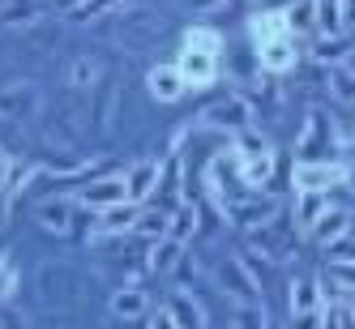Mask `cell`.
I'll list each match as a JSON object with an SVG mask.
<instances>
[{"instance_id":"ba28073f","label":"cell","mask_w":355,"mask_h":329,"mask_svg":"<svg viewBox=\"0 0 355 329\" xmlns=\"http://www.w3.org/2000/svg\"><path fill=\"white\" fill-rule=\"evenodd\" d=\"M120 201H129L124 197V175H98V180H90L82 193H78V206L86 210H107V206H120Z\"/></svg>"},{"instance_id":"d590c367","label":"cell","mask_w":355,"mask_h":329,"mask_svg":"<svg viewBox=\"0 0 355 329\" xmlns=\"http://www.w3.org/2000/svg\"><path fill=\"white\" fill-rule=\"evenodd\" d=\"M321 321V308H309V312H291V329H317Z\"/></svg>"},{"instance_id":"f1b7e54d","label":"cell","mask_w":355,"mask_h":329,"mask_svg":"<svg viewBox=\"0 0 355 329\" xmlns=\"http://www.w3.org/2000/svg\"><path fill=\"white\" fill-rule=\"evenodd\" d=\"M317 329H351V299H338V303H321V321Z\"/></svg>"},{"instance_id":"60d3db41","label":"cell","mask_w":355,"mask_h":329,"mask_svg":"<svg viewBox=\"0 0 355 329\" xmlns=\"http://www.w3.org/2000/svg\"><path fill=\"white\" fill-rule=\"evenodd\" d=\"M0 261H5V244H0Z\"/></svg>"},{"instance_id":"4dcf8cb0","label":"cell","mask_w":355,"mask_h":329,"mask_svg":"<svg viewBox=\"0 0 355 329\" xmlns=\"http://www.w3.org/2000/svg\"><path fill=\"white\" fill-rule=\"evenodd\" d=\"M120 5H124V0H78L69 13H73V21H94V17H103V13H112Z\"/></svg>"},{"instance_id":"1f68e13d","label":"cell","mask_w":355,"mask_h":329,"mask_svg":"<svg viewBox=\"0 0 355 329\" xmlns=\"http://www.w3.org/2000/svg\"><path fill=\"white\" fill-rule=\"evenodd\" d=\"M270 35H287L283 9H270V13H261V17H252V43H257V39H270Z\"/></svg>"},{"instance_id":"e0dca14e","label":"cell","mask_w":355,"mask_h":329,"mask_svg":"<svg viewBox=\"0 0 355 329\" xmlns=\"http://www.w3.org/2000/svg\"><path fill=\"white\" fill-rule=\"evenodd\" d=\"M325 141H329V120L313 107L309 120H304V129H300V137H295V154H300V159H309V154H313V145H325Z\"/></svg>"},{"instance_id":"484cf974","label":"cell","mask_w":355,"mask_h":329,"mask_svg":"<svg viewBox=\"0 0 355 329\" xmlns=\"http://www.w3.org/2000/svg\"><path fill=\"white\" fill-rule=\"evenodd\" d=\"M193 231H197V206H193V201H189V206L180 201V206L167 214V235H171V240H184V235H193Z\"/></svg>"},{"instance_id":"ab89813d","label":"cell","mask_w":355,"mask_h":329,"mask_svg":"<svg viewBox=\"0 0 355 329\" xmlns=\"http://www.w3.org/2000/svg\"><path fill=\"white\" fill-rule=\"evenodd\" d=\"M9 163H13V159H9V150H5V145H0V171H5Z\"/></svg>"},{"instance_id":"74e56055","label":"cell","mask_w":355,"mask_h":329,"mask_svg":"<svg viewBox=\"0 0 355 329\" xmlns=\"http://www.w3.org/2000/svg\"><path fill=\"white\" fill-rule=\"evenodd\" d=\"M150 329H175L171 312H167V308H155V317H150Z\"/></svg>"},{"instance_id":"3957f363","label":"cell","mask_w":355,"mask_h":329,"mask_svg":"<svg viewBox=\"0 0 355 329\" xmlns=\"http://www.w3.org/2000/svg\"><path fill=\"white\" fill-rule=\"evenodd\" d=\"M218 287L232 295L236 303H252V299H261V278L248 269L244 257H227L218 265Z\"/></svg>"},{"instance_id":"9a60e30c","label":"cell","mask_w":355,"mask_h":329,"mask_svg":"<svg viewBox=\"0 0 355 329\" xmlns=\"http://www.w3.org/2000/svg\"><path fill=\"white\" fill-rule=\"evenodd\" d=\"M313 60L317 64H351V35H313Z\"/></svg>"},{"instance_id":"b9f144b4","label":"cell","mask_w":355,"mask_h":329,"mask_svg":"<svg viewBox=\"0 0 355 329\" xmlns=\"http://www.w3.org/2000/svg\"><path fill=\"white\" fill-rule=\"evenodd\" d=\"M73 5H78V0H73Z\"/></svg>"},{"instance_id":"83f0119b","label":"cell","mask_w":355,"mask_h":329,"mask_svg":"<svg viewBox=\"0 0 355 329\" xmlns=\"http://www.w3.org/2000/svg\"><path fill=\"white\" fill-rule=\"evenodd\" d=\"M133 231H141L146 240H159V235H167V210H146V206H137Z\"/></svg>"},{"instance_id":"5bb4252c","label":"cell","mask_w":355,"mask_h":329,"mask_svg":"<svg viewBox=\"0 0 355 329\" xmlns=\"http://www.w3.org/2000/svg\"><path fill=\"white\" fill-rule=\"evenodd\" d=\"M180 257H184V240L159 235V240H150V257H146V265H150V274H155V278H163V274L175 269V261H180Z\"/></svg>"},{"instance_id":"ac0fdd59","label":"cell","mask_w":355,"mask_h":329,"mask_svg":"<svg viewBox=\"0 0 355 329\" xmlns=\"http://www.w3.org/2000/svg\"><path fill=\"white\" fill-rule=\"evenodd\" d=\"M39 226H47L52 235H69V226H73V206L64 197H47L43 206H39Z\"/></svg>"},{"instance_id":"d6986e66","label":"cell","mask_w":355,"mask_h":329,"mask_svg":"<svg viewBox=\"0 0 355 329\" xmlns=\"http://www.w3.org/2000/svg\"><path fill=\"white\" fill-rule=\"evenodd\" d=\"M146 308H150V299H146V291H141L137 283H124V287L112 295V317L133 321V317H141Z\"/></svg>"},{"instance_id":"277c9868","label":"cell","mask_w":355,"mask_h":329,"mask_svg":"<svg viewBox=\"0 0 355 329\" xmlns=\"http://www.w3.org/2000/svg\"><path fill=\"white\" fill-rule=\"evenodd\" d=\"M201 124H210V129H227V133H240L252 124V103H244L240 94H227L218 103H210L201 112Z\"/></svg>"},{"instance_id":"836d02e7","label":"cell","mask_w":355,"mask_h":329,"mask_svg":"<svg viewBox=\"0 0 355 329\" xmlns=\"http://www.w3.org/2000/svg\"><path fill=\"white\" fill-rule=\"evenodd\" d=\"M325 261L334 269H351V235H338L325 244Z\"/></svg>"},{"instance_id":"7402d4cb","label":"cell","mask_w":355,"mask_h":329,"mask_svg":"<svg viewBox=\"0 0 355 329\" xmlns=\"http://www.w3.org/2000/svg\"><path fill=\"white\" fill-rule=\"evenodd\" d=\"M325 86H329V94H334V103H343V107L355 103V73H351V64H329Z\"/></svg>"},{"instance_id":"2e32d148","label":"cell","mask_w":355,"mask_h":329,"mask_svg":"<svg viewBox=\"0 0 355 329\" xmlns=\"http://www.w3.org/2000/svg\"><path fill=\"white\" fill-rule=\"evenodd\" d=\"M167 312H171L175 329H206V312L197 308V299H193L189 291H175V295L167 299Z\"/></svg>"},{"instance_id":"8fae6325","label":"cell","mask_w":355,"mask_h":329,"mask_svg":"<svg viewBox=\"0 0 355 329\" xmlns=\"http://www.w3.org/2000/svg\"><path fill=\"white\" fill-rule=\"evenodd\" d=\"M309 235L325 248L329 240H338V235H351V210L347 206H325L313 222H309Z\"/></svg>"},{"instance_id":"ffe728a7","label":"cell","mask_w":355,"mask_h":329,"mask_svg":"<svg viewBox=\"0 0 355 329\" xmlns=\"http://www.w3.org/2000/svg\"><path fill=\"white\" fill-rule=\"evenodd\" d=\"M287 303H291V312H309V308H321V287H317V278H291V287H287Z\"/></svg>"},{"instance_id":"8d00e7d4","label":"cell","mask_w":355,"mask_h":329,"mask_svg":"<svg viewBox=\"0 0 355 329\" xmlns=\"http://www.w3.org/2000/svg\"><path fill=\"white\" fill-rule=\"evenodd\" d=\"M90 82H94V64L78 60V64H73V86H90Z\"/></svg>"},{"instance_id":"7bdbcfd3","label":"cell","mask_w":355,"mask_h":329,"mask_svg":"<svg viewBox=\"0 0 355 329\" xmlns=\"http://www.w3.org/2000/svg\"><path fill=\"white\" fill-rule=\"evenodd\" d=\"M0 329H5V325H0Z\"/></svg>"},{"instance_id":"603a6c76","label":"cell","mask_w":355,"mask_h":329,"mask_svg":"<svg viewBox=\"0 0 355 329\" xmlns=\"http://www.w3.org/2000/svg\"><path fill=\"white\" fill-rule=\"evenodd\" d=\"M39 21V5L35 0H9V5H0V26H17L26 30Z\"/></svg>"},{"instance_id":"d6a6232c","label":"cell","mask_w":355,"mask_h":329,"mask_svg":"<svg viewBox=\"0 0 355 329\" xmlns=\"http://www.w3.org/2000/svg\"><path fill=\"white\" fill-rule=\"evenodd\" d=\"M184 47H197V52L218 56V52H223V35H218V30H206V26H193L189 39H184Z\"/></svg>"},{"instance_id":"7a4b0ae2","label":"cell","mask_w":355,"mask_h":329,"mask_svg":"<svg viewBox=\"0 0 355 329\" xmlns=\"http://www.w3.org/2000/svg\"><path fill=\"white\" fill-rule=\"evenodd\" d=\"M218 214H227L236 226L252 231V226L278 218V201H270V197H223L218 201Z\"/></svg>"},{"instance_id":"e575fe53","label":"cell","mask_w":355,"mask_h":329,"mask_svg":"<svg viewBox=\"0 0 355 329\" xmlns=\"http://www.w3.org/2000/svg\"><path fill=\"white\" fill-rule=\"evenodd\" d=\"M17 291V265L5 257V261H0V299H9Z\"/></svg>"},{"instance_id":"52a82bcc","label":"cell","mask_w":355,"mask_h":329,"mask_svg":"<svg viewBox=\"0 0 355 329\" xmlns=\"http://www.w3.org/2000/svg\"><path fill=\"white\" fill-rule=\"evenodd\" d=\"M257 60L266 73H291L300 52H295V39L291 35H270V39H257Z\"/></svg>"},{"instance_id":"4316f807","label":"cell","mask_w":355,"mask_h":329,"mask_svg":"<svg viewBox=\"0 0 355 329\" xmlns=\"http://www.w3.org/2000/svg\"><path fill=\"white\" fill-rule=\"evenodd\" d=\"M232 329H270V317L261 308V299H252V303H236V312H232Z\"/></svg>"},{"instance_id":"30bf717a","label":"cell","mask_w":355,"mask_h":329,"mask_svg":"<svg viewBox=\"0 0 355 329\" xmlns=\"http://www.w3.org/2000/svg\"><path fill=\"white\" fill-rule=\"evenodd\" d=\"M180 78H184V86H214V78H218V56H210V52H197V47H184V56H180Z\"/></svg>"},{"instance_id":"cb8c5ba5","label":"cell","mask_w":355,"mask_h":329,"mask_svg":"<svg viewBox=\"0 0 355 329\" xmlns=\"http://www.w3.org/2000/svg\"><path fill=\"white\" fill-rule=\"evenodd\" d=\"M232 154H236L240 163H248V159H261V154H270V141H266V137H261V133L248 124V129H240V133H236V141H232Z\"/></svg>"},{"instance_id":"4fadbf2b","label":"cell","mask_w":355,"mask_h":329,"mask_svg":"<svg viewBox=\"0 0 355 329\" xmlns=\"http://www.w3.org/2000/svg\"><path fill=\"white\" fill-rule=\"evenodd\" d=\"M133 218H137V206H133V201H120V206L98 210L94 240H107V235H124V231H133Z\"/></svg>"},{"instance_id":"44dd1931","label":"cell","mask_w":355,"mask_h":329,"mask_svg":"<svg viewBox=\"0 0 355 329\" xmlns=\"http://www.w3.org/2000/svg\"><path fill=\"white\" fill-rule=\"evenodd\" d=\"M283 26L287 35H317V9H313V0H295L291 9H283Z\"/></svg>"},{"instance_id":"f35d334b","label":"cell","mask_w":355,"mask_h":329,"mask_svg":"<svg viewBox=\"0 0 355 329\" xmlns=\"http://www.w3.org/2000/svg\"><path fill=\"white\" fill-rule=\"evenodd\" d=\"M197 9H218V5H227V0H193Z\"/></svg>"},{"instance_id":"6da1fadb","label":"cell","mask_w":355,"mask_h":329,"mask_svg":"<svg viewBox=\"0 0 355 329\" xmlns=\"http://www.w3.org/2000/svg\"><path fill=\"white\" fill-rule=\"evenodd\" d=\"M347 180V167L343 163H325V159H300L291 167V184L295 193H329L334 184Z\"/></svg>"},{"instance_id":"5b68a950","label":"cell","mask_w":355,"mask_h":329,"mask_svg":"<svg viewBox=\"0 0 355 329\" xmlns=\"http://www.w3.org/2000/svg\"><path fill=\"white\" fill-rule=\"evenodd\" d=\"M120 175H124V197H129L133 206H146V201L155 197V188L163 184V167L155 159H141V163H133L129 171H120Z\"/></svg>"},{"instance_id":"9c48e42d","label":"cell","mask_w":355,"mask_h":329,"mask_svg":"<svg viewBox=\"0 0 355 329\" xmlns=\"http://www.w3.org/2000/svg\"><path fill=\"white\" fill-rule=\"evenodd\" d=\"M35 107H39V90L31 82H13L0 90V116L5 120H31Z\"/></svg>"},{"instance_id":"f546056e","label":"cell","mask_w":355,"mask_h":329,"mask_svg":"<svg viewBox=\"0 0 355 329\" xmlns=\"http://www.w3.org/2000/svg\"><path fill=\"white\" fill-rule=\"evenodd\" d=\"M329 206V201H325V193H295V218H300V226H304V231H309V222L321 214Z\"/></svg>"},{"instance_id":"8992f818","label":"cell","mask_w":355,"mask_h":329,"mask_svg":"<svg viewBox=\"0 0 355 329\" xmlns=\"http://www.w3.org/2000/svg\"><path fill=\"white\" fill-rule=\"evenodd\" d=\"M35 171H39L35 163H17V167L9 163L5 171H0V226L9 222V214H13V206H17V197L26 193V184L35 180Z\"/></svg>"},{"instance_id":"7c38bea8","label":"cell","mask_w":355,"mask_h":329,"mask_svg":"<svg viewBox=\"0 0 355 329\" xmlns=\"http://www.w3.org/2000/svg\"><path fill=\"white\" fill-rule=\"evenodd\" d=\"M146 86H150V94H155V103H175V98L189 90L175 64H155V69H150V78H146Z\"/></svg>"},{"instance_id":"d4e9b609","label":"cell","mask_w":355,"mask_h":329,"mask_svg":"<svg viewBox=\"0 0 355 329\" xmlns=\"http://www.w3.org/2000/svg\"><path fill=\"white\" fill-rule=\"evenodd\" d=\"M270 175H274V150H270V154H261V159L240 163V184L244 188H266Z\"/></svg>"}]
</instances>
